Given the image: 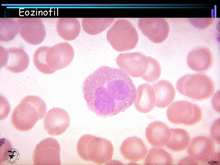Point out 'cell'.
I'll list each match as a JSON object with an SVG mask.
<instances>
[{"label": "cell", "instance_id": "obj_1", "mask_svg": "<svg viewBox=\"0 0 220 165\" xmlns=\"http://www.w3.org/2000/svg\"><path fill=\"white\" fill-rule=\"evenodd\" d=\"M82 92L89 110L106 117L124 112L135 99L132 79L120 68L102 66L84 80Z\"/></svg>", "mask_w": 220, "mask_h": 165}, {"label": "cell", "instance_id": "obj_2", "mask_svg": "<svg viewBox=\"0 0 220 165\" xmlns=\"http://www.w3.org/2000/svg\"><path fill=\"white\" fill-rule=\"evenodd\" d=\"M47 108L44 101L34 95L25 96L15 108L12 113V124L22 132L31 129L37 121L44 117Z\"/></svg>", "mask_w": 220, "mask_h": 165}, {"label": "cell", "instance_id": "obj_3", "mask_svg": "<svg viewBox=\"0 0 220 165\" xmlns=\"http://www.w3.org/2000/svg\"><path fill=\"white\" fill-rule=\"evenodd\" d=\"M176 86L181 94L199 101L209 98L215 89V84L211 78L202 73L185 75L177 81Z\"/></svg>", "mask_w": 220, "mask_h": 165}, {"label": "cell", "instance_id": "obj_4", "mask_svg": "<svg viewBox=\"0 0 220 165\" xmlns=\"http://www.w3.org/2000/svg\"><path fill=\"white\" fill-rule=\"evenodd\" d=\"M106 38L115 50L124 52L135 47L139 35L137 30L130 21L121 19L116 20L108 29Z\"/></svg>", "mask_w": 220, "mask_h": 165}, {"label": "cell", "instance_id": "obj_5", "mask_svg": "<svg viewBox=\"0 0 220 165\" xmlns=\"http://www.w3.org/2000/svg\"><path fill=\"white\" fill-rule=\"evenodd\" d=\"M60 147L59 143L52 138H46L35 146L32 155L34 165H60Z\"/></svg>", "mask_w": 220, "mask_h": 165}, {"label": "cell", "instance_id": "obj_6", "mask_svg": "<svg viewBox=\"0 0 220 165\" xmlns=\"http://www.w3.org/2000/svg\"><path fill=\"white\" fill-rule=\"evenodd\" d=\"M117 65L128 75L138 78L142 76L148 69V56L140 52L119 54L116 58Z\"/></svg>", "mask_w": 220, "mask_h": 165}, {"label": "cell", "instance_id": "obj_7", "mask_svg": "<svg viewBox=\"0 0 220 165\" xmlns=\"http://www.w3.org/2000/svg\"><path fill=\"white\" fill-rule=\"evenodd\" d=\"M0 67L14 73L22 72L28 68L30 57L23 49L13 47L5 49L0 46Z\"/></svg>", "mask_w": 220, "mask_h": 165}, {"label": "cell", "instance_id": "obj_8", "mask_svg": "<svg viewBox=\"0 0 220 165\" xmlns=\"http://www.w3.org/2000/svg\"><path fill=\"white\" fill-rule=\"evenodd\" d=\"M19 33L26 42L33 45L41 44L46 35L44 23L39 18H17Z\"/></svg>", "mask_w": 220, "mask_h": 165}, {"label": "cell", "instance_id": "obj_9", "mask_svg": "<svg viewBox=\"0 0 220 165\" xmlns=\"http://www.w3.org/2000/svg\"><path fill=\"white\" fill-rule=\"evenodd\" d=\"M138 25L143 34L154 43H162L168 36L169 26L164 18H141Z\"/></svg>", "mask_w": 220, "mask_h": 165}, {"label": "cell", "instance_id": "obj_10", "mask_svg": "<svg viewBox=\"0 0 220 165\" xmlns=\"http://www.w3.org/2000/svg\"><path fill=\"white\" fill-rule=\"evenodd\" d=\"M74 55L72 46L67 42H61L50 47L46 54V60L49 66L56 72L68 65Z\"/></svg>", "mask_w": 220, "mask_h": 165}, {"label": "cell", "instance_id": "obj_11", "mask_svg": "<svg viewBox=\"0 0 220 165\" xmlns=\"http://www.w3.org/2000/svg\"><path fill=\"white\" fill-rule=\"evenodd\" d=\"M68 112L64 109L54 108L49 110L45 116L43 127L48 134L58 136L64 133L70 124Z\"/></svg>", "mask_w": 220, "mask_h": 165}, {"label": "cell", "instance_id": "obj_12", "mask_svg": "<svg viewBox=\"0 0 220 165\" xmlns=\"http://www.w3.org/2000/svg\"><path fill=\"white\" fill-rule=\"evenodd\" d=\"M114 148L112 143L106 139L94 136L87 148L89 161L98 164L108 163L112 158Z\"/></svg>", "mask_w": 220, "mask_h": 165}, {"label": "cell", "instance_id": "obj_13", "mask_svg": "<svg viewBox=\"0 0 220 165\" xmlns=\"http://www.w3.org/2000/svg\"><path fill=\"white\" fill-rule=\"evenodd\" d=\"M215 142L211 138L205 136H198L193 138L187 148L189 156L200 163H208L214 154Z\"/></svg>", "mask_w": 220, "mask_h": 165}, {"label": "cell", "instance_id": "obj_14", "mask_svg": "<svg viewBox=\"0 0 220 165\" xmlns=\"http://www.w3.org/2000/svg\"><path fill=\"white\" fill-rule=\"evenodd\" d=\"M197 105L187 100L174 101L167 109V118L173 124H184L191 118Z\"/></svg>", "mask_w": 220, "mask_h": 165}, {"label": "cell", "instance_id": "obj_15", "mask_svg": "<svg viewBox=\"0 0 220 165\" xmlns=\"http://www.w3.org/2000/svg\"><path fill=\"white\" fill-rule=\"evenodd\" d=\"M213 62V54L207 47L201 46L194 48L188 53L187 57L188 65L192 70L197 72L208 70Z\"/></svg>", "mask_w": 220, "mask_h": 165}, {"label": "cell", "instance_id": "obj_16", "mask_svg": "<svg viewBox=\"0 0 220 165\" xmlns=\"http://www.w3.org/2000/svg\"><path fill=\"white\" fill-rule=\"evenodd\" d=\"M145 136L149 143L154 147L165 146L170 139V129L160 121H155L150 123L145 130Z\"/></svg>", "mask_w": 220, "mask_h": 165}, {"label": "cell", "instance_id": "obj_17", "mask_svg": "<svg viewBox=\"0 0 220 165\" xmlns=\"http://www.w3.org/2000/svg\"><path fill=\"white\" fill-rule=\"evenodd\" d=\"M120 151L125 159L135 162L145 157L148 149L142 139L137 137H132L123 141Z\"/></svg>", "mask_w": 220, "mask_h": 165}, {"label": "cell", "instance_id": "obj_18", "mask_svg": "<svg viewBox=\"0 0 220 165\" xmlns=\"http://www.w3.org/2000/svg\"><path fill=\"white\" fill-rule=\"evenodd\" d=\"M156 95L153 87L148 83L139 85L136 89L134 105L139 112L147 113L150 112L156 105Z\"/></svg>", "mask_w": 220, "mask_h": 165}, {"label": "cell", "instance_id": "obj_19", "mask_svg": "<svg viewBox=\"0 0 220 165\" xmlns=\"http://www.w3.org/2000/svg\"><path fill=\"white\" fill-rule=\"evenodd\" d=\"M156 95V105L160 108H164L174 100L175 95V89L169 81L162 79L152 85Z\"/></svg>", "mask_w": 220, "mask_h": 165}, {"label": "cell", "instance_id": "obj_20", "mask_svg": "<svg viewBox=\"0 0 220 165\" xmlns=\"http://www.w3.org/2000/svg\"><path fill=\"white\" fill-rule=\"evenodd\" d=\"M56 30L58 35L66 41L75 39L81 30L79 20L76 18H60L56 23Z\"/></svg>", "mask_w": 220, "mask_h": 165}, {"label": "cell", "instance_id": "obj_21", "mask_svg": "<svg viewBox=\"0 0 220 165\" xmlns=\"http://www.w3.org/2000/svg\"><path fill=\"white\" fill-rule=\"evenodd\" d=\"M170 139L165 146L174 152H178L187 148L190 141L189 132L181 128H170Z\"/></svg>", "mask_w": 220, "mask_h": 165}, {"label": "cell", "instance_id": "obj_22", "mask_svg": "<svg viewBox=\"0 0 220 165\" xmlns=\"http://www.w3.org/2000/svg\"><path fill=\"white\" fill-rule=\"evenodd\" d=\"M115 20L114 18H84L82 20V26L86 33L95 35L106 29Z\"/></svg>", "mask_w": 220, "mask_h": 165}, {"label": "cell", "instance_id": "obj_23", "mask_svg": "<svg viewBox=\"0 0 220 165\" xmlns=\"http://www.w3.org/2000/svg\"><path fill=\"white\" fill-rule=\"evenodd\" d=\"M174 162L173 157L166 150L161 148L153 147L148 151L144 163L147 165H171Z\"/></svg>", "mask_w": 220, "mask_h": 165}, {"label": "cell", "instance_id": "obj_24", "mask_svg": "<svg viewBox=\"0 0 220 165\" xmlns=\"http://www.w3.org/2000/svg\"><path fill=\"white\" fill-rule=\"evenodd\" d=\"M19 33L17 18H0V41H10Z\"/></svg>", "mask_w": 220, "mask_h": 165}, {"label": "cell", "instance_id": "obj_25", "mask_svg": "<svg viewBox=\"0 0 220 165\" xmlns=\"http://www.w3.org/2000/svg\"><path fill=\"white\" fill-rule=\"evenodd\" d=\"M50 46H42L39 47L35 51L33 56L34 64L36 68L40 72L46 74H50L55 71L48 65L46 60L47 53Z\"/></svg>", "mask_w": 220, "mask_h": 165}, {"label": "cell", "instance_id": "obj_26", "mask_svg": "<svg viewBox=\"0 0 220 165\" xmlns=\"http://www.w3.org/2000/svg\"><path fill=\"white\" fill-rule=\"evenodd\" d=\"M149 63L147 70L141 77L146 81L153 82L157 80L161 74V68L158 61L155 58L148 56Z\"/></svg>", "mask_w": 220, "mask_h": 165}, {"label": "cell", "instance_id": "obj_27", "mask_svg": "<svg viewBox=\"0 0 220 165\" xmlns=\"http://www.w3.org/2000/svg\"><path fill=\"white\" fill-rule=\"evenodd\" d=\"M94 136L86 134L82 136L78 141L76 146L77 153L83 160L89 161L87 155V148L88 143Z\"/></svg>", "mask_w": 220, "mask_h": 165}, {"label": "cell", "instance_id": "obj_28", "mask_svg": "<svg viewBox=\"0 0 220 165\" xmlns=\"http://www.w3.org/2000/svg\"><path fill=\"white\" fill-rule=\"evenodd\" d=\"M12 146L10 142L5 139H1L0 163H3L9 159L11 154Z\"/></svg>", "mask_w": 220, "mask_h": 165}, {"label": "cell", "instance_id": "obj_29", "mask_svg": "<svg viewBox=\"0 0 220 165\" xmlns=\"http://www.w3.org/2000/svg\"><path fill=\"white\" fill-rule=\"evenodd\" d=\"M213 18H189L190 23L194 27L201 29H205L209 27L214 20Z\"/></svg>", "mask_w": 220, "mask_h": 165}, {"label": "cell", "instance_id": "obj_30", "mask_svg": "<svg viewBox=\"0 0 220 165\" xmlns=\"http://www.w3.org/2000/svg\"><path fill=\"white\" fill-rule=\"evenodd\" d=\"M212 139L217 144H220V119H216L212 124L211 129Z\"/></svg>", "mask_w": 220, "mask_h": 165}, {"label": "cell", "instance_id": "obj_31", "mask_svg": "<svg viewBox=\"0 0 220 165\" xmlns=\"http://www.w3.org/2000/svg\"><path fill=\"white\" fill-rule=\"evenodd\" d=\"M202 114V109L198 105L191 118L184 125L187 126H191L196 124L201 120Z\"/></svg>", "mask_w": 220, "mask_h": 165}, {"label": "cell", "instance_id": "obj_32", "mask_svg": "<svg viewBox=\"0 0 220 165\" xmlns=\"http://www.w3.org/2000/svg\"><path fill=\"white\" fill-rule=\"evenodd\" d=\"M211 103L214 109L220 113V93L219 91L217 92L211 99Z\"/></svg>", "mask_w": 220, "mask_h": 165}, {"label": "cell", "instance_id": "obj_33", "mask_svg": "<svg viewBox=\"0 0 220 165\" xmlns=\"http://www.w3.org/2000/svg\"><path fill=\"white\" fill-rule=\"evenodd\" d=\"M200 163L196 159L189 156L181 159L178 162V165H198Z\"/></svg>", "mask_w": 220, "mask_h": 165}]
</instances>
